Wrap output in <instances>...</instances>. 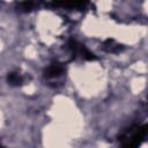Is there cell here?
<instances>
[{
    "instance_id": "cell-1",
    "label": "cell",
    "mask_w": 148,
    "mask_h": 148,
    "mask_svg": "<svg viewBox=\"0 0 148 148\" xmlns=\"http://www.w3.org/2000/svg\"><path fill=\"white\" fill-rule=\"evenodd\" d=\"M146 134H147L146 125L132 126L120 134L119 141L123 147H136L146 138Z\"/></svg>"
},
{
    "instance_id": "cell-2",
    "label": "cell",
    "mask_w": 148,
    "mask_h": 148,
    "mask_svg": "<svg viewBox=\"0 0 148 148\" xmlns=\"http://www.w3.org/2000/svg\"><path fill=\"white\" fill-rule=\"evenodd\" d=\"M68 46H69V49L73 51V53H74L75 56H81L82 58H84V59H87V60H96L95 54L91 53L84 45L77 43L76 40L71 39V40L68 42Z\"/></svg>"
},
{
    "instance_id": "cell-3",
    "label": "cell",
    "mask_w": 148,
    "mask_h": 148,
    "mask_svg": "<svg viewBox=\"0 0 148 148\" xmlns=\"http://www.w3.org/2000/svg\"><path fill=\"white\" fill-rule=\"evenodd\" d=\"M62 72H64V66H62L61 64H58V62L51 64V65L47 67V69L45 71V76H46L47 79L58 77V76H60V75L62 74Z\"/></svg>"
},
{
    "instance_id": "cell-4",
    "label": "cell",
    "mask_w": 148,
    "mask_h": 148,
    "mask_svg": "<svg viewBox=\"0 0 148 148\" xmlns=\"http://www.w3.org/2000/svg\"><path fill=\"white\" fill-rule=\"evenodd\" d=\"M121 45L118 44L116 40L113 39H106L104 43H103V50L106 51V52H110V53H117L121 50Z\"/></svg>"
},
{
    "instance_id": "cell-5",
    "label": "cell",
    "mask_w": 148,
    "mask_h": 148,
    "mask_svg": "<svg viewBox=\"0 0 148 148\" xmlns=\"http://www.w3.org/2000/svg\"><path fill=\"white\" fill-rule=\"evenodd\" d=\"M7 81L12 86H18V84H22L23 83V77H22L21 74L16 73V72H12V73H8Z\"/></svg>"
},
{
    "instance_id": "cell-6",
    "label": "cell",
    "mask_w": 148,
    "mask_h": 148,
    "mask_svg": "<svg viewBox=\"0 0 148 148\" xmlns=\"http://www.w3.org/2000/svg\"><path fill=\"white\" fill-rule=\"evenodd\" d=\"M34 7V1L32 0H24L23 2H21L20 5V8L24 12H28V10H31Z\"/></svg>"
}]
</instances>
